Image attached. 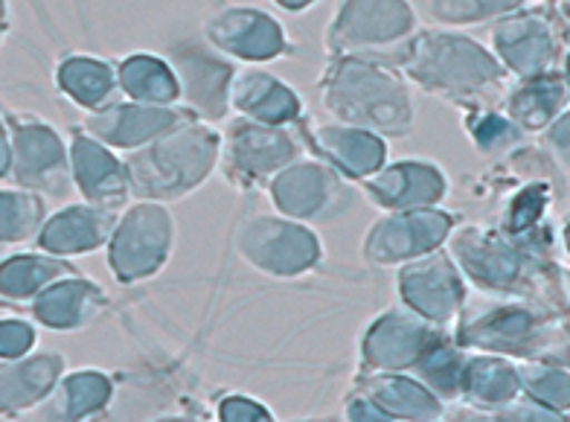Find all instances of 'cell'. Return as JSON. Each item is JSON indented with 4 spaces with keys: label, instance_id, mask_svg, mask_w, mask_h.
<instances>
[{
    "label": "cell",
    "instance_id": "25",
    "mask_svg": "<svg viewBox=\"0 0 570 422\" xmlns=\"http://www.w3.org/2000/svg\"><path fill=\"white\" fill-rule=\"evenodd\" d=\"M56 82H59L61 91L68 94L73 102H79L85 108H97L117 88V73H111L106 61L73 56V59L61 61Z\"/></svg>",
    "mask_w": 570,
    "mask_h": 422
},
{
    "label": "cell",
    "instance_id": "2",
    "mask_svg": "<svg viewBox=\"0 0 570 422\" xmlns=\"http://www.w3.org/2000/svg\"><path fill=\"white\" fill-rule=\"evenodd\" d=\"M323 102L344 117V122H358L364 129L402 135L413 126V108L405 88L379 68H364V65L341 68L332 76Z\"/></svg>",
    "mask_w": 570,
    "mask_h": 422
},
{
    "label": "cell",
    "instance_id": "1",
    "mask_svg": "<svg viewBox=\"0 0 570 422\" xmlns=\"http://www.w3.org/2000/svg\"><path fill=\"white\" fill-rule=\"evenodd\" d=\"M216 135L202 126L175 129L126 164V181L137 196L178 198L204 181L216 158Z\"/></svg>",
    "mask_w": 570,
    "mask_h": 422
},
{
    "label": "cell",
    "instance_id": "20",
    "mask_svg": "<svg viewBox=\"0 0 570 422\" xmlns=\"http://www.w3.org/2000/svg\"><path fill=\"white\" fill-rule=\"evenodd\" d=\"M230 99L242 111L250 114L254 122H265V126H277L297 117L294 94L259 70H245L236 76V82L230 79Z\"/></svg>",
    "mask_w": 570,
    "mask_h": 422
},
{
    "label": "cell",
    "instance_id": "24",
    "mask_svg": "<svg viewBox=\"0 0 570 422\" xmlns=\"http://www.w3.org/2000/svg\"><path fill=\"white\" fill-rule=\"evenodd\" d=\"M463 341L478 344V347L501 350V353L521 350L524 344H533L539 338L533 317L521 310H512V306H501L489 315L474 317L472 324L463 326Z\"/></svg>",
    "mask_w": 570,
    "mask_h": 422
},
{
    "label": "cell",
    "instance_id": "11",
    "mask_svg": "<svg viewBox=\"0 0 570 422\" xmlns=\"http://www.w3.org/2000/svg\"><path fill=\"white\" fill-rule=\"evenodd\" d=\"M114 225H117V219L108 210L65 207V210H59L41 225V230H38V245L47 254H53V257L88 254V251H97L111 236Z\"/></svg>",
    "mask_w": 570,
    "mask_h": 422
},
{
    "label": "cell",
    "instance_id": "31",
    "mask_svg": "<svg viewBox=\"0 0 570 422\" xmlns=\"http://www.w3.org/2000/svg\"><path fill=\"white\" fill-rule=\"evenodd\" d=\"M562 97H564L562 85L544 82V79H541V82L527 85V88H521L518 94H512L510 111H515V117L524 122V126L539 129V126H544V122L550 120V114L559 108Z\"/></svg>",
    "mask_w": 570,
    "mask_h": 422
},
{
    "label": "cell",
    "instance_id": "30",
    "mask_svg": "<svg viewBox=\"0 0 570 422\" xmlns=\"http://www.w3.org/2000/svg\"><path fill=\"white\" fill-rule=\"evenodd\" d=\"M45 225V204L41 198L21 193H0V245L23 242L36 236Z\"/></svg>",
    "mask_w": 570,
    "mask_h": 422
},
{
    "label": "cell",
    "instance_id": "28",
    "mask_svg": "<svg viewBox=\"0 0 570 422\" xmlns=\"http://www.w3.org/2000/svg\"><path fill=\"white\" fill-rule=\"evenodd\" d=\"M108 396H111V382L106 379V373H97V370L70 373L59 385V416L85 420V416L97 414L108 402Z\"/></svg>",
    "mask_w": 570,
    "mask_h": 422
},
{
    "label": "cell",
    "instance_id": "10",
    "mask_svg": "<svg viewBox=\"0 0 570 422\" xmlns=\"http://www.w3.org/2000/svg\"><path fill=\"white\" fill-rule=\"evenodd\" d=\"M449 234V216L443 213H405L399 219H384L370 230L367 248L375 251V263H399L434 248Z\"/></svg>",
    "mask_w": 570,
    "mask_h": 422
},
{
    "label": "cell",
    "instance_id": "21",
    "mask_svg": "<svg viewBox=\"0 0 570 422\" xmlns=\"http://www.w3.org/2000/svg\"><path fill=\"white\" fill-rule=\"evenodd\" d=\"M370 198L379 204H428L445 196V178L431 164H399L375 175L367 184Z\"/></svg>",
    "mask_w": 570,
    "mask_h": 422
},
{
    "label": "cell",
    "instance_id": "14",
    "mask_svg": "<svg viewBox=\"0 0 570 422\" xmlns=\"http://www.w3.org/2000/svg\"><path fill=\"white\" fill-rule=\"evenodd\" d=\"M175 76L184 82V94L207 117H222L227 108V82L233 79L230 68L213 56L202 53L198 47H180L173 53Z\"/></svg>",
    "mask_w": 570,
    "mask_h": 422
},
{
    "label": "cell",
    "instance_id": "15",
    "mask_svg": "<svg viewBox=\"0 0 570 422\" xmlns=\"http://www.w3.org/2000/svg\"><path fill=\"white\" fill-rule=\"evenodd\" d=\"M402 292L413 310L445 321L460 306V279L445 259L431 257L420 265H411L402 277Z\"/></svg>",
    "mask_w": 570,
    "mask_h": 422
},
{
    "label": "cell",
    "instance_id": "9",
    "mask_svg": "<svg viewBox=\"0 0 570 422\" xmlns=\"http://www.w3.org/2000/svg\"><path fill=\"white\" fill-rule=\"evenodd\" d=\"M61 376V359L56 353L21 355L0 362V416L21 414L53 393Z\"/></svg>",
    "mask_w": 570,
    "mask_h": 422
},
{
    "label": "cell",
    "instance_id": "32",
    "mask_svg": "<svg viewBox=\"0 0 570 422\" xmlns=\"http://www.w3.org/2000/svg\"><path fill=\"white\" fill-rule=\"evenodd\" d=\"M521 0H431V12L440 21H478V18L507 12Z\"/></svg>",
    "mask_w": 570,
    "mask_h": 422
},
{
    "label": "cell",
    "instance_id": "26",
    "mask_svg": "<svg viewBox=\"0 0 570 422\" xmlns=\"http://www.w3.org/2000/svg\"><path fill=\"white\" fill-rule=\"evenodd\" d=\"M515 370L498 359H472L460 370V391L478 405H501L515 396Z\"/></svg>",
    "mask_w": 570,
    "mask_h": 422
},
{
    "label": "cell",
    "instance_id": "23",
    "mask_svg": "<svg viewBox=\"0 0 570 422\" xmlns=\"http://www.w3.org/2000/svg\"><path fill=\"white\" fill-rule=\"evenodd\" d=\"M495 45L507 65L518 70V76H539V70L553 59L548 23L535 18L501 23L495 30Z\"/></svg>",
    "mask_w": 570,
    "mask_h": 422
},
{
    "label": "cell",
    "instance_id": "6",
    "mask_svg": "<svg viewBox=\"0 0 570 422\" xmlns=\"http://www.w3.org/2000/svg\"><path fill=\"white\" fill-rule=\"evenodd\" d=\"M242 254L248 257L250 265H259L271 274H297L315 265L321 251L308 230L256 219L242 234Z\"/></svg>",
    "mask_w": 570,
    "mask_h": 422
},
{
    "label": "cell",
    "instance_id": "4",
    "mask_svg": "<svg viewBox=\"0 0 570 422\" xmlns=\"http://www.w3.org/2000/svg\"><path fill=\"white\" fill-rule=\"evenodd\" d=\"M173 245V222L158 207H135L111 230V272L122 283L158 272Z\"/></svg>",
    "mask_w": 570,
    "mask_h": 422
},
{
    "label": "cell",
    "instance_id": "35",
    "mask_svg": "<svg viewBox=\"0 0 570 422\" xmlns=\"http://www.w3.org/2000/svg\"><path fill=\"white\" fill-rule=\"evenodd\" d=\"M9 166H12V146H9L7 129H3V122H0V175H7Z\"/></svg>",
    "mask_w": 570,
    "mask_h": 422
},
{
    "label": "cell",
    "instance_id": "22",
    "mask_svg": "<svg viewBox=\"0 0 570 422\" xmlns=\"http://www.w3.org/2000/svg\"><path fill=\"white\" fill-rule=\"evenodd\" d=\"M73 274L65 259L38 257V254H18V257L0 259V301L23 303L36 301L56 279Z\"/></svg>",
    "mask_w": 570,
    "mask_h": 422
},
{
    "label": "cell",
    "instance_id": "36",
    "mask_svg": "<svg viewBox=\"0 0 570 422\" xmlns=\"http://www.w3.org/2000/svg\"><path fill=\"white\" fill-rule=\"evenodd\" d=\"M285 9H301V7H308L312 0H279Z\"/></svg>",
    "mask_w": 570,
    "mask_h": 422
},
{
    "label": "cell",
    "instance_id": "7",
    "mask_svg": "<svg viewBox=\"0 0 570 422\" xmlns=\"http://www.w3.org/2000/svg\"><path fill=\"white\" fill-rule=\"evenodd\" d=\"M227 175L239 184L263 181L265 175L283 169L285 160L294 158V144L283 131H274L268 126H254V122H239L230 129V144H227Z\"/></svg>",
    "mask_w": 570,
    "mask_h": 422
},
{
    "label": "cell",
    "instance_id": "34",
    "mask_svg": "<svg viewBox=\"0 0 570 422\" xmlns=\"http://www.w3.org/2000/svg\"><path fill=\"white\" fill-rule=\"evenodd\" d=\"M222 416H225V420H250V416H268V411H263L259 405H248L245 396H233V400H227L225 408H222Z\"/></svg>",
    "mask_w": 570,
    "mask_h": 422
},
{
    "label": "cell",
    "instance_id": "37",
    "mask_svg": "<svg viewBox=\"0 0 570 422\" xmlns=\"http://www.w3.org/2000/svg\"><path fill=\"white\" fill-rule=\"evenodd\" d=\"M3 16H7V7H3V0H0V23H3Z\"/></svg>",
    "mask_w": 570,
    "mask_h": 422
},
{
    "label": "cell",
    "instance_id": "5",
    "mask_svg": "<svg viewBox=\"0 0 570 422\" xmlns=\"http://www.w3.org/2000/svg\"><path fill=\"white\" fill-rule=\"evenodd\" d=\"M12 169L16 178L30 189L65 193L70 178V151L50 126L36 120L12 122Z\"/></svg>",
    "mask_w": 570,
    "mask_h": 422
},
{
    "label": "cell",
    "instance_id": "27",
    "mask_svg": "<svg viewBox=\"0 0 570 422\" xmlns=\"http://www.w3.org/2000/svg\"><path fill=\"white\" fill-rule=\"evenodd\" d=\"M120 85L137 102H158V106L173 102L180 94L178 76L151 56L128 59L120 70Z\"/></svg>",
    "mask_w": 570,
    "mask_h": 422
},
{
    "label": "cell",
    "instance_id": "19",
    "mask_svg": "<svg viewBox=\"0 0 570 422\" xmlns=\"http://www.w3.org/2000/svg\"><path fill=\"white\" fill-rule=\"evenodd\" d=\"M436 335L420 321H407V317H384L382 324L370 332L367 341V359L379 367H402V364H416L420 355L425 353Z\"/></svg>",
    "mask_w": 570,
    "mask_h": 422
},
{
    "label": "cell",
    "instance_id": "17",
    "mask_svg": "<svg viewBox=\"0 0 570 422\" xmlns=\"http://www.w3.org/2000/svg\"><path fill=\"white\" fill-rule=\"evenodd\" d=\"M70 173L94 204L111 207L126 196V178H122L120 164L88 137H76L70 146Z\"/></svg>",
    "mask_w": 570,
    "mask_h": 422
},
{
    "label": "cell",
    "instance_id": "16",
    "mask_svg": "<svg viewBox=\"0 0 570 422\" xmlns=\"http://www.w3.org/2000/svg\"><path fill=\"white\" fill-rule=\"evenodd\" d=\"M175 122H178V114L166 111V108L120 106L94 114L88 120V129L102 144L128 149V146H140L146 137L158 135V131L173 129Z\"/></svg>",
    "mask_w": 570,
    "mask_h": 422
},
{
    "label": "cell",
    "instance_id": "8",
    "mask_svg": "<svg viewBox=\"0 0 570 422\" xmlns=\"http://www.w3.org/2000/svg\"><path fill=\"white\" fill-rule=\"evenodd\" d=\"M102 306H106L102 288L68 274L38 294L32 301V315H36L38 324L50 326V330L73 332L90 324L102 312Z\"/></svg>",
    "mask_w": 570,
    "mask_h": 422
},
{
    "label": "cell",
    "instance_id": "13",
    "mask_svg": "<svg viewBox=\"0 0 570 422\" xmlns=\"http://www.w3.org/2000/svg\"><path fill=\"white\" fill-rule=\"evenodd\" d=\"M413 16L405 0H353L338 21L344 45H382L411 30Z\"/></svg>",
    "mask_w": 570,
    "mask_h": 422
},
{
    "label": "cell",
    "instance_id": "33",
    "mask_svg": "<svg viewBox=\"0 0 570 422\" xmlns=\"http://www.w3.org/2000/svg\"><path fill=\"white\" fill-rule=\"evenodd\" d=\"M36 347V330L23 321H0V362L30 355Z\"/></svg>",
    "mask_w": 570,
    "mask_h": 422
},
{
    "label": "cell",
    "instance_id": "3",
    "mask_svg": "<svg viewBox=\"0 0 570 422\" xmlns=\"http://www.w3.org/2000/svg\"><path fill=\"white\" fill-rule=\"evenodd\" d=\"M407 73L428 91L449 97H472L492 91L501 79V70L481 47L451 36H425L413 45L407 59Z\"/></svg>",
    "mask_w": 570,
    "mask_h": 422
},
{
    "label": "cell",
    "instance_id": "12",
    "mask_svg": "<svg viewBox=\"0 0 570 422\" xmlns=\"http://www.w3.org/2000/svg\"><path fill=\"white\" fill-rule=\"evenodd\" d=\"M207 38L242 59H271L283 47V30L254 9H227L216 16L207 21Z\"/></svg>",
    "mask_w": 570,
    "mask_h": 422
},
{
    "label": "cell",
    "instance_id": "29",
    "mask_svg": "<svg viewBox=\"0 0 570 422\" xmlns=\"http://www.w3.org/2000/svg\"><path fill=\"white\" fill-rule=\"evenodd\" d=\"M323 149L332 151V160L341 164V169H346L350 175H367L373 169H379L384 158V149L379 140L364 135H355V131L344 129H321Z\"/></svg>",
    "mask_w": 570,
    "mask_h": 422
},
{
    "label": "cell",
    "instance_id": "18",
    "mask_svg": "<svg viewBox=\"0 0 570 422\" xmlns=\"http://www.w3.org/2000/svg\"><path fill=\"white\" fill-rule=\"evenodd\" d=\"M341 187L321 164H297L292 173H285L274 184V202L292 216L306 219H323L330 210L332 198L338 196Z\"/></svg>",
    "mask_w": 570,
    "mask_h": 422
}]
</instances>
